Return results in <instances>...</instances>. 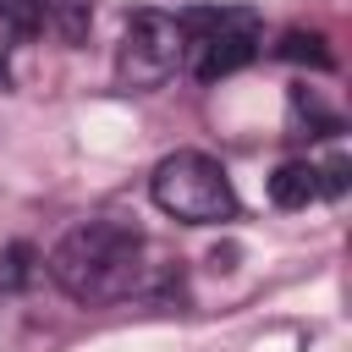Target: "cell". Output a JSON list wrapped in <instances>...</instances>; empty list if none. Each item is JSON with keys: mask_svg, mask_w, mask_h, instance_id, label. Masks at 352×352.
Here are the masks:
<instances>
[{"mask_svg": "<svg viewBox=\"0 0 352 352\" xmlns=\"http://www.w3.org/2000/svg\"><path fill=\"white\" fill-rule=\"evenodd\" d=\"M50 280L72 297V302H121L143 286V231L132 220L116 214H94L77 220L44 258Z\"/></svg>", "mask_w": 352, "mask_h": 352, "instance_id": "cell-1", "label": "cell"}, {"mask_svg": "<svg viewBox=\"0 0 352 352\" xmlns=\"http://www.w3.org/2000/svg\"><path fill=\"white\" fill-rule=\"evenodd\" d=\"M148 198L160 214L182 220V226H220L236 220V187L226 176V165L204 148H176L154 165L148 176Z\"/></svg>", "mask_w": 352, "mask_h": 352, "instance_id": "cell-2", "label": "cell"}, {"mask_svg": "<svg viewBox=\"0 0 352 352\" xmlns=\"http://www.w3.org/2000/svg\"><path fill=\"white\" fill-rule=\"evenodd\" d=\"M176 28H182V66L198 82H220L242 72L264 44V16L253 6H198L176 16Z\"/></svg>", "mask_w": 352, "mask_h": 352, "instance_id": "cell-3", "label": "cell"}, {"mask_svg": "<svg viewBox=\"0 0 352 352\" xmlns=\"http://www.w3.org/2000/svg\"><path fill=\"white\" fill-rule=\"evenodd\" d=\"M182 72V28L165 11H132L121 44H116V88L154 94Z\"/></svg>", "mask_w": 352, "mask_h": 352, "instance_id": "cell-4", "label": "cell"}, {"mask_svg": "<svg viewBox=\"0 0 352 352\" xmlns=\"http://www.w3.org/2000/svg\"><path fill=\"white\" fill-rule=\"evenodd\" d=\"M314 198H324V182H319V165L314 160H286L270 176V204L275 209H308Z\"/></svg>", "mask_w": 352, "mask_h": 352, "instance_id": "cell-5", "label": "cell"}, {"mask_svg": "<svg viewBox=\"0 0 352 352\" xmlns=\"http://www.w3.org/2000/svg\"><path fill=\"white\" fill-rule=\"evenodd\" d=\"M38 28H44V0H0V55L38 38Z\"/></svg>", "mask_w": 352, "mask_h": 352, "instance_id": "cell-6", "label": "cell"}, {"mask_svg": "<svg viewBox=\"0 0 352 352\" xmlns=\"http://www.w3.org/2000/svg\"><path fill=\"white\" fill-rule=\"evenodd\" d=\"M292 126H297V138H336L341 132V116L324 110L314 88H292Z\"/></svg>", "mask_w": 352, "mask_h": 352, "instance_id": "cell-7", "label": "cell"}, {"mask_svg": "<svg viewBox=\"0 0 352 352\" xmlns=\"http://www.w3.org/2000/svg\"><path fill=\"white\" fill-rule=\"evenodd\" d=\"M44 22H50L66 44H82L88 28H94V0H44Z\"/></svg>", "mask_w": 352, "mask_h": 352, "instance_id": "cell-8", "label": "cell"}, {"mask_svg": "<svg viewBox=\"0 0 352 352\" xmlns=\"http://www.w3.org/2000/svg\"><path fill=\"white\" fill-rule=\"evenodd\" d=\"M275 55H280V60H308V66H319V72H330V66H336V55L324 50V38H319V33H302V28L280 33Z\"/></svg>", "mask_w": 352, "mask_h": 352, "instance_id": "cell-9", "label": "cell"}, {"mask_svg": "<svg viewBox=\"0 0 352 352\" xmlns=\"http://www.w3.org/2000/svg\"><path fill=\"white\" fill-rule=\"evenodd\" d=\"M33 270H38V253L28 242H6L0 248V292H22L33 280Z\"/></svg>", "mask_w": 352, "mask_h": 352, "instance_id": "cell-10", "label": "cell"}, {"mask_svg": "<svg viewBox=\"0 0 352 352\" xmlns=\"http://www.w3.org/2000/svg\"><path fill=\"white\" fill-rule=\"evenodd\" d=\"M0 88H11V72H6V55H0Z\"/></svg>", "mask_w": 352, "mask_h": 352, "instance_id": "cell-11", "label": "cell"}]
</instances>
